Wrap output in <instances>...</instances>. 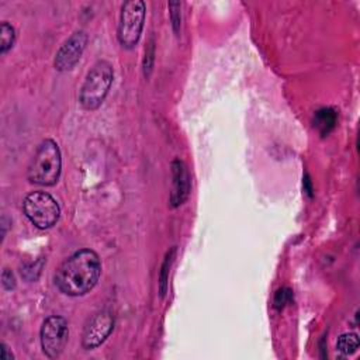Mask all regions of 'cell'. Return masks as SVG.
Masks as SVG:
<instances>
[{"label":"cell","mask_w":360,"mask_h":360,"mask_svg":"<svg viewBox=\"0 0 360 360\" xmlns=\"http://www.w3.org/2000/svg\"><path fill=\"white\" fill-rule=\"evenodd\" d=\"M114 329V315L108 309L97 312L84 326L82 346L86 350L98 347Z\"/></svg>","instance_id":"cell-8"},{"label":"cell","mask_w":360,"mask_h":360,"mask_svg":"<svg viewBox=\"0 0 360 360\" xmlns=\"http://www.w3.org/2000/svg\"><path fill=\"white\" fill-rule=\"evenodd\" d=\"M145 22V3L142 0H128L121 7L118 22V42L125 49H132L138 44Z\"/></svg>","instance_id":"cell-5"},{"label":"cell","mask_w":360,"mask_h":360,"mask_svg":"<svg viewBox=\"0 0 360 360\" xmlns=\"http://www.w3.org/2000/svg\"><path fill=\"white\" fill-rule=\"evenodd\" d=\"M62 170V156L58 143L53 139H44L27 169V177L38 186H53L59 180Z\"/></svg>","instance_id":"cell-2"},{"label":"cell","mask_w":360,"mask_h":360,"mask_svg":"<svg viewBox=\"0 0 360 360\" xmlns=\"http://www.w3.org/2000/svg\"><path fill=\"white\" fill-rule=\"evenodd\" d=\"M14 41H15L14 27L7 21H1V24H0V52L6 53L10 48H13Z\"/></svg>","instance_id":"cell-12"},{"label":"cell","mask_w":360,"mask_h":360,"mask_svg":"<svg viewBox=\"0 0 360 360\" xmlns=\"http://www.w3.org/2000/svg\"><path fill=\"white\" fill-rule=\"evenodd\" d=\"M87 34L83 30L75 31L59 48L55 56V69L59 72H68L73 69L80 60L84 48L87 45Z\"/></svg>","instance_id":"cell-7"},{"label":"cell","mask_w":360,"mask_h":360,"mask_svg":"<svg viewBox=\"0 0 360 360\" xmlns=\"http://www.w3.org/2000/svg\"><path fill=\"white\" fill-rule=\"evenodd\" d=\"M336 118H338V114L335 110H332L329 107L321 108L314 115V120H312L314 128H316L319 131V134L322 136H325L335 128Z\"/></svg>","instance_id":"cell-10"},{"label":"cell","mask_w":360,"mask_h":360,"mask_svg":"<svg viewBox=\"0 0 360 360\" xmlns=\"http://www.w3.org/2000/svg\"><path fill=\"white\" fill-rule=\"evenodd\" d=\"M41 346L42 352L49 359H56L62 354L68 338H69V328L65 318L52 315L46 318L41 326Z\"/></svg>","instance_id":"cell-6"},{"label":"cell","mask_w":360,"mask_h":360,"mask_svg":"<svg viewBox=\"0 0 360 360\" xmlns=\"http://www.w3.org/2000/svg\"><path fill=\"white\" fill-rule=\"evenodd\" d=\"M114 70L105 60H98L89 70L79 93V101L86 110L98 108L107 97L112 84Z\"/></svg>","instance_id":"cell-3"},{"label":"cell","mask_w":360,"mask_h":360,"mask_svg":"<svg viewBox=\"0 0 360 360\" xmlns=\"http://www.w3.org/2000/svg\"><path fill=\"white\" fill-rule=\"evenodd\" d=\"M153 53H155V49H153V42L150 39V44L145 52V60H143V73L145 76H149L150 75V70H152V62H153Z\"/></svg>","instance_id":"cell-16"},{"label":"cell","mask_w":360,"mask_h":360,"mask_svg":"<svg viewBox=\"0 0 360 360\" xmlns=\"http://www.w3.org/2000/svg\"><path fill=\"white\" fill-rule=\"evenodd\" d=\"M172 193H170V207H180L190 195L191 190V177L186 163L180 159L172 162Z\"/></svg>","instance_id":"cell-9"},{"label":"cell","mask_w":360,"mask_h":360,"mask_svg":"<svg viewBox=\"0 0 360 360\" xmlns=\"http://www.w3.org/2000/svg\"><path fill=\"white\" fill-rule=\"evenodd\" d=\"M22 210L31 224L39 229L52 228L60 217V208L56 200L51 194L39 190L27 194L22 201Z\"/></svg>","instance_id":"cell-4"},{"label":"cell","mask_w":360,"mask_h":360,"mask_svg":"<svg viewBox=\"0 0 360 360\" xmlns=\"http://www.w3.org/2000/svg\"><path fill=\"white\" fill-rule=\"evenodd\" d=\"M359 349V338L356 333H343L336 342V350L342 357H347L356 353Z\"/></svg>","instance_id":"cell-11"},{"label":"cell","mask_w":360,"mask_h":360,"mask_svg":"<svg viewBox=\"0 0 360 360\" xmlns=\"http://www.w3.org/2000/svg\"><path fill=\"white\" fill-rule=\"evenodd\" d=\"M1 284H3V288L10 291L15 287V277L14 274L11 273V270L8 269H3V273H1Z\"/></svg>","instance_id":"cell-17"},{"label":"cell","mask_w":360,"mask_h":360,"mask_svg":"<svg viewBox=\"0 0 360 360\" xmlns=\"http://www.w3.org/2000/svg\"><path fill=\"white\" fill-rule=\"evenodd\" d=\"M174 252H176V248H172L170 252H167L166 257H165V262L162 264V270H160V283H159V288H160V297H165L166 294V290H167V280H169V269L172 266V262H173V257H174Z\"/></svg>","instance_id":"cell-13"},{"label":"cell","mask_w":360,"mask_h":360,"mask_svg":"<svg viewBox=\"0 0 360 360\" xmlns=\"http://www.w3.org/2000/svg\"><path fill=\"white\" fill-rule=\"evenodd\" d=\"M291 298V291L288 288H280L274 295V307L277 309H281Z\"/></svg>","instance_id":"cell-15"},{"label":"cell","mask_w":360,"mask_h":360,"mask_svg":"<svg viewBox=\"0 0 360 360\" xmlns=\"http://www.w3.org/2000/svg\"><path fill=\"white\" fill-rule=\"evenodd\" d=\"M180 3L179 1H170L169 3V8H170V18H172V25H173V31L176 35H179L180 32V21H181V14H180Z\"/></svg>","instance_id":"cell-14"},{"label":"cell","mask_w":360,"mask_h":360,"mask_svg":"<svg viewBox=\"0 0 360 360\" xmlns=\"http://www.w3.org/2000/svg\"><path fill=\"white\" fill-rule=\"evenodd\" d=\"M101 274V260L91 249H82L65 259L56 269L53 281L60 292L80 297L93 290Z\"/></svg>","instance_id":"cell-1"},{"label":"cell","mask_w":360,"mask_h":360,"mask_svg":"<svg viewBox=\"0 0 360 360\" xmlns=\"http://www.w3.org/2000/svg\"><path fill=\"white\" fill-rule=\"evenodd\" d=\"M0 359L1 360H13V354H11V352H8V349L4 343L0 345Z\"/></svg>","instance_id":"cell-18"}]
</instances>
